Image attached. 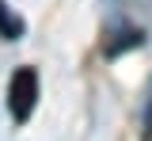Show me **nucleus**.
Segmentation results:
<instances>
[{"label":"nucleus","instance_id":"obj_1","mask_svg":"<svg viewBox=\"0 0 152 141\" xmlns=\"http://www.w3.org/2000/svg\"><path fill=\"white\" fill-rule=\"evenodd\" d=\"M34 103H38V73L31 65H23L8 80V111H12L15 122H27L34 115Z\"/></svg>","mask_w":152,"mask_h":141},{"label":"nucleus","instance_id":"obj_2","mask_svg":"<svg viewBox=\"0 0 152 141\" xmlns=\"http://www.w3.org/2000/svg\"><path fill=\"white\" fill-rule=\"evenodd\" d=\"M141 42H145V31H141V27H118V31L107 35L103 54H107V57H118V54H126V50H137Z\"/></svg>","mask_w":152,"mask_h":141},{"label":"nucleus","instance_id":"obj_3","mask_svg":"<svg viewBox=\"0 0 152 141\" xmlns=\"http://www.w3.org/2000/svg\"><path fill=\"white\" fill-rule=\"evenodd\" d=\"M23 31H27V27H23V19H19L8 4H0V38L15 42V38H23Z\"/></svg>","mask_w":152,"mask_h":141}]
</instances>
